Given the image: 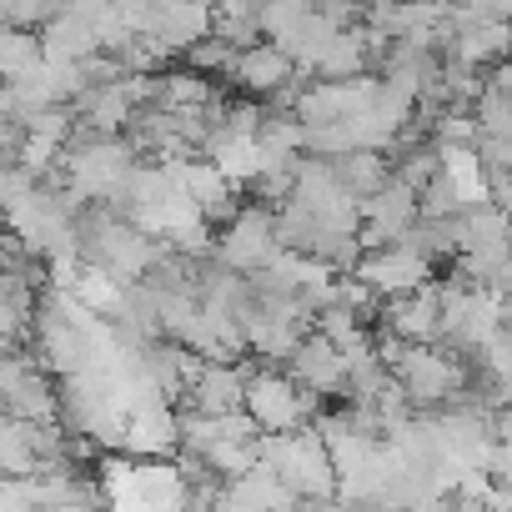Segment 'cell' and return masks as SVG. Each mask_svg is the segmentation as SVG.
Returning a JSON list of instances; mask_svg holds the SVG:
<instances>
[{"label": "cell", "mask_w": 512, "mask_h": 512, "mask_svg": "<svg viewBox=\"0 0 512 512\" xmlns=\"http://www.w3.org/2000/svg\"><path fill=\"white\" fill-rule=\"evenodd\" d=\"M287 251L282 241V226L267 206H251V211H236L231 226L221 231L216 241V256H221V267L241 272V277H262L267 267H277V256Z\"/></svg>", "instance_id": "6da1fadb"}, {"label": "cell", "mask_w": 512, "mask_h": 512, "mask_svg": "<svg viewBox=\"0 0 512 512\" xmlns=\"http://www.w3.org/2000/svg\"><path fill=\"white\" fill-rule=\"evenodd\" d=\"M312 407H317V397L292 372L282 377V372L262 367V372H251V382H246V412L256 417V427H262L267 437L302 432L312 422Z\"/></svg>", "instance_id": "7a4b0ae2"}, {"label": "cell", "mask_w": 512, "mask_h": 512, "mask_svg": "<svg viewBox=\"0 0 512 512\" xmlns=\"http://www.w3.org/2000/svg\"><path fill=\"white\" fill-rule=\"evenodd\" d=\"M387 81L382 76H352V81H317L297 96V116L302 126H332V121H352L362 111H372L382 101Z\"/></svg>", "instance_id": "3957f363"}, {"label": "cell", "mask_w": 512, "mask_h": 512, "mask_svg": "<svg viewBox=\"0 0 512 512\" xmlns=\"http://www.w3.org/2000/svg\"><path fill=\"white\" fill-rule=\"evenodd\" d=\"M357 277H362L377 297H407V292L427 287V277H432V256L417 251L412 241H392V246L362 256V262H357Z\"/></svg>", "instance_id": "277c9868"}, {"label": "cell", "mask_w": 512, "mask_h": 512, "mask_svg": "<svg viewBox=\"0 0 512 512\" xmlns=\"http://www.w3.org/2000/svg\"><path fill=\"white\" fill-rule=\"evenodd\" d=\"M392 377L407 387L412 402H447V397H457L462 382H467L462 367H457L452 357L432 352V347H407L402 362L392 367Z\"/></svg>", "instance_id": "5b68a950"}, {"label": "cell", "mask_w": 512, "mask_h": 512, "mask_svg": "<svg viewBox=\"0 0 512 512\" xmlns=\"http://www.w3.org/2000/svg\"><path fill=\"white\" fill-rule=\"evenodd\" d=\"M287 372L312 392V397H332V392H342L347 382H352V362H347V352L332 342V337H307L302 347H297V357L287 362Z\"/></svg>", "instance_id": "8992f818"}, {"label": "cell", "mask_w": 512, "mask_h": 512, "mask_svg": "<svg viewBox=\"0 0 512 512\" xmlns=\"http://www.w3.org/2000/svg\"><path fill=\"white\" fill-rule=\"evenodd\" d=\"M302 66H297V56L292 51H282L277 41H262V46H246L241 56H236V66H231V86H241V91H251V96H277V91H287V81L297 76Z\"/></svg>", "instance_id": "52a82bcc"}, {"label": "cell", "mask_w": 512, "mask_h": 512, "mask_svg": "<svg viewBox=\"0 0 512 512\" xmlns=\"http://www.w3.org/2000/svg\"><path fill=\"white\" fill-rule=\"evenodd\" d=\"M387 322H392V332H397L402 342L432 347V342L447 332V327H442V287H417V292H407V297H392Z\"/></svg>", "instance_id": "ba28073f"}, {"label": "cell", "mask_w": 512, "mask_h": 512, "mask_svg": "<svg viewBox=\"0 0 512 512\" xmlns=\"http://www.w3.org/2000/svg\"><path fill=\"white\" fill-rule=\"evenodd\" d=\"M246 382H251V367L206 362L186 392H191V402L201 412H236V407H246Z\"/></svg>", "instance_id": "9c48e42d"}, {"label": "cell", "mask_w": 512, "mask_h": 512, "mask_svg": "<svg viewBox=\"0 0 512 512\" xmlns=\"http://www.w3.org/2000/svg\"><path fill=\"white\" fill-rule=\"evenodd\" d=\"M76 116H81L96 136H116V131L136 116V96H131L126 76L111 81V86H91V91L76 101Z\"/></svg>", "instance_id": "30bf717a"}, {"label": "cell", "mask_w": 512, "mask_h": 512, "mask_svg": "<svg viewBox=\"0 0 512 512\" xmlns=\"http://www.w3.org/2000/svg\"><path fill=\"white\" fill-rule=\"evenodd\" d=\"M41 46H46V61H91L101 51V36L81 16H56L41 26Z\"/></svg>", "instance_id": "8fae6325"}, {"label": "cell", "mask_w": 512, "mask_h": 512, "mask_svg": "<svg viewBox=\"0 0 512 512\" xmlns=\"http://www.w3.org/2000/svg\"><path fill=\"white\" fill-rule=\"evenodd\" d=\"M176 176H181V191L201 206V216H226V211H231L236 186H231L211 161H176Z\"/></svg>", "instance_id": "7c38bea8"}, {"label": "cell", "mask_w": 512, "mask_h": 512, "mask_svg": "<svg viewBox=\"0 0 512 512\" xmlns=\"http://www.w3.org/2000/svg\"><path fill=\"white\" fill-rule=\"evenodd\" d=\"M337 176H342V186H347L357 201H367V196H377L397 171L387 166L382 151H347V156H337Z\"/></svg>", "instance_id": "4fadbf2b"}, {"label": "cell", "mask_w": 512, "mask_h": 512, "mask_svg": "<svg viewBox=\"0 0 512 512\" xmlns=\"http://www.w3.org/2000/svg\"><path fill=\"white\" fill-rule=\"evenodd\" d=\"M41 66H46L41 31H6V41H0V71H6V86L36 76Z\"/></svg>", "instance_id": "5bb4252c"}, {"label": "cell", "mask_w": 512, "mask_h": 512, "mask_svg": "<svg viewBox=\"0 0 512 512\" xmlns=\"http://www.w3.org/2000/svg\"><path fill=\"white\" fill-rule=\"evenodd\" d=\"M216 101V91H211V81L201 76V71H166L161 76V111H206Z\"/></svg>", "instance_id": "9a60e30c"}, {"label": "cell", "mask_w": 512, "mask_h": 512, "mask_svg": "<svg viewBox=\"0 0 512 512\" xmlns=\"http://www.w3.org/2000/svg\"><path fill=\"white\" fill-rule=\"evenodd\" d=\"M236 56H241V46H231L226 36H206V41H196L191 51H186V66L191 71H201V76H231V66H236Z\"/></svg>", "instance_id": "2e32d148"}, {"label": "cell", "mask_w": 512, "mask_h": 512, "mask_svg": "<svg viewBox=\"0 0 512 512\" xmlns=\"http://www.w3.org/2000/svg\"><path fill=\"white\" fill-rule=\"evenodd\" d=\"M462 6H472V11H482L492 21H512V0H462Z\"/></svg>", "instance_id": "e0dca14e"}, {"label": "cell", "mask_w": 512, "mask_h": 512, "mask_svg": "<svg viewBox=\"0 0 512 512\" xmlns=\"http://www.w3.org/2000/svg\"><path fill=\"white\" fill-rule=\"evenodd\" d=\"M487 86H492V91H502V96H512V56H507V61H497V66L487 71Z\"/></svg>", "instance_id": "ac0fdd59"}, {"label": "cell", "mask_w": 512, "mask_h": 512, "mask_svg": "<svg viewBox=\"0 0 512 512\" xmlns=\"http://www.w3.org/2000/svg\"><path fill=\"white\" fill-rule=\"evenodd\" d=\"M487 287H492V292H497V297H512V256H507V262H502V267H497V277H492V282H487Z\"/></svg>", "instance_id": "d6986e66"}, {"label": "cell", "mask_w": 512, "mask_h": 512, "mask_svg": "<svg viewBox=\"0 0 512 512\" xmlns=\"http://www.w3.org/2000/svg\"><path fill=\"white\" fill-rule=\"evenodd\" d=\"M312 6H342V0H312Z\"/></svg>", "instance_id": "ffe728a7"}]
</instances>
